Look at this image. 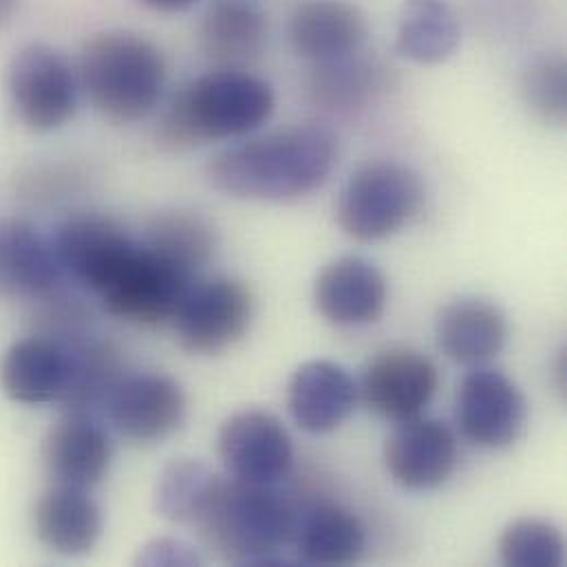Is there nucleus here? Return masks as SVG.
<instances>
[{
    "label": "nucleus",
    "mask_w": 567,
    "mask_h": 567,
    "mask_svg": "<svg viewBox=\"0 0 567 567\" xmlns=\"http://www.w3.org/2000/svg\"><path fill=\"white\" fill-rule=\"evenodd\" d=\"M338 164V137L322 124H293L246 137L208 164V182L239 202L285 204L322 188Z\"/></svg>",
    "instance_id": "obj_1"
},
{
    "label": "nucleus",
    "mask_w": 567,
    "mask_h": 567,
    "mask_svg": "<svg viewBox=\"0 0 567 567\" xmlns=\"http://www.w3.org/2000/svg\"><path fill=\"white\" fill-rule=\"evenodd\" d=\"M277 109L268 80L248 69L208 71L188 82L157 126V142L166 151H190L210 142L244 140L259 131Z\"/></svg>",
    "instance_id": "obj_2"
},
{
    "label": "nucleus",
    "mask_w": 567,
    "mask_h": 567,
    "mask_svg": "<svg viewBox=\"0 0 567 567\" xmlns=\"http://www.w3.org/2000/svg\"><path fill=\"white\" fill-rule=\"evenodd\" d=\"M296 506L277 486L219 477L193 530L221 559L237 566H272L291 544Z\"/></svg>",
    "instance_id": "obj_3"
},
{
    "label": "nucleus",
    "mask_w": 567,
    "mask_h": 567,
    "mask_svg": "<svg viewBox=\"0 0 567 567\" xmlns=\"http://www.w3.org/2000/svg\"><path fill=\"white\" fill-rule=\"evenodd\" d=\"M168 80L164 51L133 31H106L91 38L80 55V91L104 117L133 124L162 102Z\"/></svg>",
    "instance_id": "obj_4"
},
{
    "label": "nucleus",
    "mask_w": 567,
    "mask_h": 567,
    "mask_svg": "<svg viewBox=\"0 0 567 567\" xmlns=\"http://www.w3.org/2000/svg\"><path fill=\"white\" fill-rule=\"evenodd\" d=\"M422 177L400 162H373L358 168L340 190L336 219L360 244H375L402 233L422 210Z\"/></svg>",
    "instance_id": "obj_5"
},
{
    "label": "nucleus",
    "mask_w": 567,
    "mask_h": 567,
    "mask_svg": "<svg viewBox=\"0 0 567 567\" xmlns=\"http://www.w3.org/2000/svg\"><path fill=\"white\" fill-rule=\"evenodd\" d=\"M197 279L135 239L97 287L95 296L106 313L131 324L153 327L173 320L186 291Z\"/></svg>",
    "instance_id": "obj_6"
},
{
    "label": "nucleus",
    "mask_w": 567,
    "mask_h": 567,
    "mask_svg": "<svg viewBox=\"0 0 567 567\" xmlns=\"http://www.w3.org/2000/svg\"><path fill=\"white\" fill-rule=\"evenodd\" d=\"M7 93L16 117L29 131L51 133L73 120L80 82L58 49L31 42L16 51L9 62Z\"/></svg>",
    "instance_id": "obj_7"
},
{
    "label": "nucleus",
    "mask_w": 567,
    "mask_h": 567,
    "mask_svg": "<svg viewBox=\"0 0 567 567\" xmlns=\"http://www.w3.org/2000/svg\"><path fill=\"white\" fill-rule=\"evenodd\" d=\"M252 316L255 298L248 285L230 277H213L190 285L173 324L182 349L195 355H217L248 333Z\"/></svg>",
    "instance_id": "obj_8"
},
{
    "label": "nucleus",
    "mask_w": 567,
    "mask_h": 567,
    "mask_svg": "<svg viewBox=\"0 0 567 567\" xmlns=\"http://www.w3.org/2000/svg\"><path fill=\"white\" fill-rule=\"evenodd\" d=\"M455 420L466 442L477 449L502 451L524 435L528 402L506 373L475 367L457 389Z\"/></svg>",
    "instance_id": "obj_9"
},
{
    "label": "nucleus",
    "mask_w": 567,
    "mask_h": 567,
    "mask_svg": "<svg viewBox=\"0 0 567 567\" xmlns=\"http://www.w3.org/2000/svg\"><path fill=\"white\" fill-rule=\"evenodd\" d=\"M104 409L113 429L128 442L159 444L184 426L188 398L184 386L166 373H122Z\"/></svg>",
    "instance_id": "obj_10"
},
{
    "label": "nucleus",
    "mask_w": 567,
    "mask_h": 567,
    "mask_svg": "<svg viewBox=\"0 0 567 567\" xmlns=\"http://www.w3.org/2000/svg\"><path fill=\"white\" fill-rule=\"evenodd\" d=\"M217 453L228 477L257 486H279L293 471V444L284 422L261 409L230 415L217 435Z\"/></svg>",
    "instance_id": "obj_11"
},
{
    "label": "nucleus",
    "mask_w": 567,
    "mask_h": 567,
    "mask_svg": "<svg viewBox=\"0 0 567 567\" xmlns=\"http://www.w3.org/2000/svg\"><path fill=\"white\" fill-rule=\"evenodd\" d=\"M437 386V367L424 353L400 347L369 360L358 393L375 417L400 424L424 415Z\"/></svg>",
    "instance_id": "obj_12"
},
{
    "label": "nucleus",
    "mask_w": 567,
    "mask_h": 567,
    "mask_svg": "<svg viewBox=\"0 0 567 567\" xmlns=\"http://www.w3.org/2000/svg\"><path fill=\"white\" fill-rule=\"evenodd\" d=\"M460 462L453 429L433 417H413L395 424L384 444L389 477L404 491L424 493L444 486Z\"/></svg>",
    "instance_id": "obj_13"
},
{
    "label": "nucleus",
    "mask_w": 567,
    "mask_h": 567,
    "mask_svg": "<svg viewBox=\"0 0 567 567\" xmlns=\"http://www.w3.org/2000/svg\"><path fill=\"white\" fill-rule=\"evenodd\" d=\"M287 40L311 64L344 60L362 53L369 18L353 0H298L287 20Z\"/></svg>",
    "instance_id": "obj_14"
},
{
    "label": "nucleus",
    "mask_w": 567,
    "mask_h": 567,
    "mask_svg": "<svg viewBox=\"0 0 567 567\" xmlns=\"http://www.w3.org/2000/svg\"><path fill=\"white\" fill-rule=\"evenodd\" d=\"M42 462L53 484L91 491L111 471L113 442L95 413L69 411L49 431Z\"/></svg>",
    "instance_id": "obj_15"
},
{
    "label": "nucleus",
    "mask_w": 567,
    "mask_h": 567,
    "mask_svg": "<svg viewBox=\"0 0 567 567\" xmlns=\"http://www.w3.org/2000/svg\"><path fill=\"white\" fill-rule=\"evenodd\" d=\"M75 369L69 342L33 336L13 342L0 360V386L18 404L40 406L62 402Z\"/></svg>",
    "instance_id": "obj_16"
},
{
    "label": "nucleus",
    "mask_w": 567,
    "mask_h": 567,
    "mask_svg": "<svg viewBox=\"0 0 567 567\" xmlns=\"http://www.w3.org/2000/svg\"><path fill=\"white\" fill-rule=\"evenodd\" d=\"M51 241L64 277L95 293L135 237L111 217L84 213L64 219Z\"/></svg>",
    "instance_id": "obj_17"
},
{
    "label": "nucleus",
    "mask_w": 567,
    "mask_h": 567,
    "mask_svg": "<svg viewBox=\"0 0 567 567\" xmlns=\"http://www.w3.org/2000/svg\"><path fill=\"white\" fill-rule=\"evenodd\" d=\"M386 279L362 257L331 261L313 284L318 313L336 327H362L378 322L386 309Z\"/></svg>",
    "instance_id": "obj_18"
},
{
    "label": "nucleus",
    "mask_w": 567,
    "mask_h": 567,
    "mask_svg": "<svg viewBox=\"0 0 567 567\" xmlns=\"http://www.w3.org/2000/svg\"><path fill=\"white\" fill-rule=\"evenodd\" d=\"M64 279L53 241L22 219H0V296L47 300Z\"/></svg>",
    "instance_id": "obj_19"
},
{
    "label": "nucleus",
    "mask_w": 567,
    "mask_h": 567,
    "mask_svg": "<svg viewBox=\"0 0 567 567\" xmlns=\"http://www.w3.org/2000/svg\"><path fill=\"white\" fill-rule=\"evenodd\" d=\"M358 386L344 367L331 360L300 364L287 386V409L293 422L313 435L340 429L353 413Z\"/></svg>",
    "instance_id": "obj_20"
},
{
    "label": "nucleus",
    "mask_w": 567,
    "mask_h": 567,
    "mask_svg": "<svg viewBox=\"0 0 567 567\" xmlns=\"http://www.w3.org/2000/svg\"><path fill=\"white\" fill-rule=\"evenodd\" d=\"M38 542L60 557H84L102 539L104 517L89 491L53 484L33 508Z\"/></svg>",
    "instance_id": "obj_21"
},
{
    "label": "nucleus",
    "mask_w": 567,
    "mask_h": 567,
    "mask_svg": "<svg viewBox=\"0 0 567 567\" xmlns=\"http://www.w3.org/2000/svg\"><path fill=\"white\" fill-rule=\"evenodd\" d=\"M291 544L307 566H351L367 550L360 519L333 502H311L296 508Z\"/></svg>",
    "instance_id": "obj_22"
},
{
    "label": "nucleus",
    "mask_w": 567,
    "mask_h": 567,
    "mask_svg": "<svg viewBox=\"0 0 567 567\" xmlns=\"http://www.w3.org/2000/svg\"><path fill=\"white\" fill-rule=\"evenodd\" d=\"M268 16L250 0H210L199 40L204 53L221 69H248L268 49Z\"/></svg>",
    "instance_id": "obj_23"
},
{
    "label": "nucleus",
    "mask_w": 567,
    "mask_h": 567,
    "mask_svg": "<svg viewBox=\"0 0 567 567\" xmlns=\"http://www.w3.org/2000/svg\"><path fill=\"white\" fill-rule=\"evenodd\" d=\"M435 333L446 358L475 369L502 353L508 340V320L495 302L460 298L440 311Z\"/></svg>",
    "instance_id": "obj_24"
},
{
    "label": "nucleus",
    "mask_w": 567,
    "mask_h": 567,
    "mask_svg": "<svg viewBox=\"0 0 567 567\" xmlns=\"http://www.w3.org/2000/svg\"><path fill=\"white\" fill-rule=\"evenodd\" d=\"M391 69L355 53L344 60L313 64L309 95L313 104L333 115H355L389 89Z\"/></svg>",
    "instance_id": "obj_25"
},
{
    "label": "nucleus",
    "mask_w": 567,
    "mask_h": 567,
    "mask_svg": "<svg viewBox=\"0 0 567 567\" xmlns=\"http://www.w3.org/2000/svg\"><path fill=\"white\" fill-rule=\"evenodd\" d=\"M462 44V22L449 0H404L395 51L415 64H442Z\"/></svg>",
    "instance_id": "obj_26"
},
{
    "label": "nucleus",
    "mask_w": 567,
    "mask_h": 567,
    "mask_svg": "<svg viewBox=\"0 0 567 567\" xmlns=\"http://www.w3.org/2000/svg\"><path fill=\"white\" fill-rule=\"evenodd\" d=\"M142 241L195 277H199L217 252L215 228L208 219L190 210H168L155 215L148 221Z\"/></svg>",
    "instance_id": "obj_27"
},
{
    "label": "nucleus",
    "mask_w": 567,
    "mask_h": 567,
    "mask_svg": "<svg viewBox=\"0 0 567 567\" xmlns=\"http://www.w3.org/2000/svg\"><path fill=\"white\" fill-rule=\"evenodd\" d=\"M219 475H215L202 460L182 457L168 464L157 482V513L175 524L193 528L202 515Z\"/></svg>",
    "instance_id": "obj_28"
},
{
    "label": "nucleus",
    "mask_w": 567,
    "mask_h": 567,
    "mask_svg": "<svg viewBox=\"0 0 567 567\" xmlns=\"http://www.w3.org/2000/svg\"><path fill=\"white\" fill-rule=\"evenodd\" d=\"M499 557L511 567H559L566 559V542L550 522L524 517L502 533Z\"/></svg>",
    "instance_id": "obj_29"
},
{
    "label": "nucleus",
    "mask_w": 567,
    "mask_h": 567,
    "mask_svg": "<svg viewBox=\"0 0 567 567\" xmlns=\"http://www.w3.org/2000/svg\"><path fill=\"white\" fill-rule=\"evenodd\" d=\"M522 100L542 124H566L567 64L561 53L544 55L526 69L522 78Z\"/></svg>",
    "instance_id": "obj_30"
},
{
    "label": "nucleus",
    "mask_w": 567,
    "mask_h": 567,
    "mask_svg": "<svg viewBox=\"0 0 567 567\" xmlns=\"http://www.w3.org/2000/svg\"><path fill=\"white\" fill-rule=\"evenodd\" d=\"M202 559L190 546L175 539H159L144 548L140 564L144 566H197Z\"/></svg>",
    "instance_id": "obj_31"
},
{
    "label": "nucleus",
    "mask_w": 567,
    "mask_h": 567,
    "mask_svg": "<svg viewBox=\"0 0 567 567\" xmlns=\"http://www.w3.org/2000/svg\"><path fill=\"white\" fill-rule=\"evenodd\" d=\"M148 9L159 13H182L193 9L199 0H142Z\"/></svg>",
    "instance_id": "obj_32"
},
{
    "label": "nucleus",
    "mask_w": 567,
    "mask_h": 567,
    "mask_svg": "<svg viewBox=\"0 0 567 567\" xmlns=\"http://www.w3.org/2000/svg\"><path fill=\"white\" fill-rule=\"evenodd\" d=\"M18 0H0V27H4L16 13Z\"/></svg>",
    "instance_id": "obj_33"
}]
</instances>
